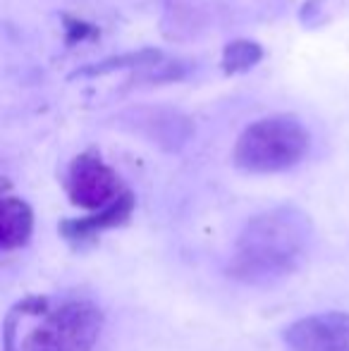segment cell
<instances>
[{
	"instance_id": "cell-6",
	"label": "cell",
	"mask_w": 349,
	"mask_h": 351,
	"mask_svg": "<svg viewBox=\"0 0 349 351\" xmlns=\"http://www.w3.org/2000/svg\"><path fill=\"white\" fill-rule=\"evenodd\" d=\"M132 210H134V196L130 191H122V196L110 204L108 208L91 213L86 217H70V220L60 222V234L67 241H75V244H84V241L96 239L101 232L112 230L117 225H125L130 220Z\"/></svg>"
},
{
	"instance_id": "cell-5",
	"label": "cell",
	"mask_w": 349,
	"mask_h": 351,
	"mask_svg": "<svg viewBox=\"0 0 349 351\" xmlns=\"http://www.w3.org/2000/svg\"><path fill=\"white\" fill-rule=\"evenodd\" d=\"M287 351H349V313L306 315L294 320L282 332Z\"/></svg>"
},
{
	"instance_id": "cell-1",
	"label": "cell",
	"mask_w": 349,
	"mask_h": 351,
	"mask_svg": "<svg viewBox=\"0 0 349 351\" xmlns=\"http://www.w3.org/2000/svg\"><path fill=\"white\" fill-rule=\"evenodd\" d=\"M313 225L306 213L282 206L252 217L239 232L228 275L252 287H265L297 273L309 258Z\"/></svg>"
},
{
	"instance_id": "cell-4",
	"label": "cell",
	"mask_w": 349,
	"mask_h": 351,
	"mask_svg": "<svg viewBox=\"0 0 349 351\" xmlns=\"http://www.w3.org/2000/svg\"><path fill=\"white\" fill-rule=\"evenodd\" d=\"M65 191L70 204L84 210H103L122 196L120 177L98 153H80L67 167Z\"/></svg>"
},
{
	"instance_id": "cell-10",
	"label": "cell",
	"mask_w": 349,
	"mask_h": 351,
	"mask_svg": "<svg viewBox=\"0 0 349 351\" xmlns=\"http://www.w3.org/2000/svg\"><path fill=\"white\" fill-rule=\"evenodd\" d=\"M62 27H65V41L70 43H82V41H93L98 38V29L93 24L84 22L80 17H72V14H65L62 17Z\"/></svg>"
},
{
	"instance_id": "cell-8",
	"label": "cell",
	"mask_w": 349,
	"mask_h": 351,
	"mask_svg": "<svg viewBox=\"0 0 349 351\" xmlns=\"http://www.w3.org/2000/svg\"><path fill=\"white\" fill-rule=\"evenodd\" d=\"M263 46L249 38H237V41L228 43L223 48V58H220V70L225 74H242L249 72L263 60Z\"/></svg>"
},
{
	"instance_id": "cell-7",
	"label": "cell",
	"mask_w": 349,
	"mask_h": 351,
	"mask_svg": "<svg viewBox=\"0 0 349 351\" xmlns=\"http://www.w3.org/2000/svg\"><path fill=\"white\" fill-rule=\"evenodd\" d=\"M34 232V210L17 196H3L0 204V249H22Z\"/></svg>"
},
{
	"instance_id": "cell-3",
	"label": "cell",
	"mask_w": 349,
	"mask_h": 351,
	"mask_svg": "<svg viewBox=\"0 0 349 351\" xmlns=\"http://www.w3.org/2000/svg\"><path fill=\"white\" fill-rule=\"evenodd\" d=\"M311 134L294 115H270L244 127L232 160L242 172L275 175L299 165L309 156Z\"/></svg>"
},
{
	"instance_id": "cell-9",
	"label": "cell",
	"mask_w": 349,
	"mask_h": 351,
	"mask_svg": "<svg viewBox=\"0 0 349 351\" xmlns=\"http://www.w3.org/2000/svg\"><path fill=\"white\" fill-rule=\"evenodd\" d=\"M160 60L158 51H139V53H125V56L117 58H108L103 62L96 65L82 67L77 74H72V79L77 77H96V74H106V72H115V70H125V67H144V65H154Z\"/></svg>"
},
{
	"instance_id": "cell-2",
	"label": "cell",
	"mask_w": 349,
	"mask_h": 351,
	"mask_svg": "<svg viewBox=\"0 0 349 351\" xmlns=\"http://www.w3.org/2000/svg\"><path fill=\"white\" fill-rule=\"evenodd\" d=\"M22 306H12L5 315L3 351H91L103 330V311L91 301H67L43 315L22 347H17V323L24 318Z\"/></svg>"
}]
</instances>
